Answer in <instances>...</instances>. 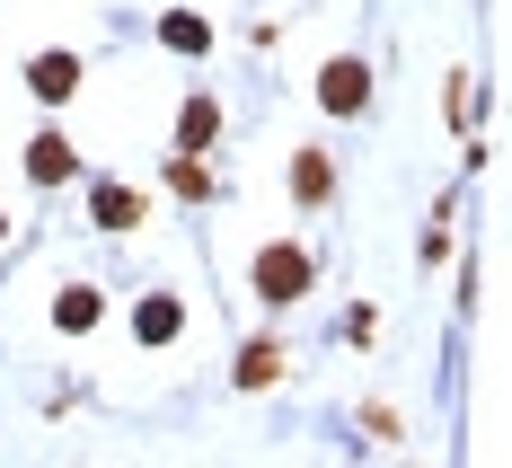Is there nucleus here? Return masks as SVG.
Wrapping results in <instances>:
<instances>
[{
	"instance_id": "obj_8",
	"label": "nucleus",
	"mask_w": 512,
	"mask_h": 468,
	"mask_svg": "<svg viewBox=\"0 0 512 468\" xmlns=\"http://www.w3.org/2000/svg\"><path fill=\"white\" fill-rule=\"evenodd\" d=\"M177 327H186V310H177L168 292H151V301L133 310V336H142V345H177Z\"/></svg>"
},
{
	"instance_id": "obj_13",
	"label": "nucleus",
	"mask_w": 512,
	"mask_h": 468,
	"mask_svg": "<svg viewBox=\"0 0 512 468\" xmlns=\"http://www.w3.org/2000/svg\"><path fill=\"white\" fill-rule=\"evenodd\" d=\"M362 433L371 442H398V407H362Z\"/></svg>"
},
{
	"instance_id": "obj_10",
	"label": "nucleus",
	"mask_w": 512,
	"mask_h": 468,
	"mask_svg": "<svg viewBox=\"0 0 512 468\" xmlns=\"http://www.w3.org/2000/svg\"><path fill=\"white\" fill-rule=\"evenodd\" d=\"M168 195H186V204H212V168H204V151H177V159H168Z\"/></svg>"
},
{
	"instance_id": "obj_5",
	"label": "nucleus",
	"mask_w": 512,
	"mask_h": 468,
	"mask_svg": "<svg viewBox=\"0 0 512 468\" xmlns=\"http://www.w3.org/2000/svg\"><path fill=\"white\" fill-rule=\"evenodd\" d=\"M159 45L195 62V53H212V18H204V9H168V18H159Z\"/></svg>"
},
{
	"instance_id": "obj_12",
	"label": "nucleus",
	"mask_w": 512,
	"mask_h": 468,
	"mask_svg": "<svg viewBox=\"0 0 512 468\" xmlns=\"http://www.w3.org/2000/svg\"><path fill=\"white\" fill-rule=\"evenodd\" d=\"M53 327H62V336H89V327H98V292H89V283H71V292L53 301Z\"/></svg>"
},
{
	"instance_id": "obj_7",
	"label": "nucleus",
	"mask_w": 512,
	"mask_h": 468,
	"mask_svg": "<svg viewBox=\"0 0 512 468\" xmlns=\"http://www.w3.org/2000/svg\"><path fill=\"white\" fill-rule=\"evenodd\" d=\"M71 168H80V159H71L62 133H36V142H27V177H36V186H62Z\"/></svg>"
},
{
	"instance_id": "obj_2",
	"label": "nucleus",
	"mask_w": 512,
	"mask_h": 468,
	"mask_svg": "<svg viewBox=\"0 0 512 468\" xmlns=\"http://www.w3.org/2000/svg\"><path fill=\"white\" fill-rule=\"evenodd\" d=\"M318 106H327V115H362V106H371V62H362V53H336V62L318 71Z\"/></svg>"
},
{
	"instance_id": "obj_6",
	"label": "nucleus",
	"mask_w": 512,
	"mask_h": 468,
	"mask_svg": "<svg viewBox=\"0 0 512 468\" xmlns=\"http://www.w3.org/2000/svg\"><path fill=\"white\" fill-rule=\"evenodd\" d=\"M212 142H221V106L195 89V98H186V115H177V151H212Z\"/></svg>"
},
{
	"instance_id": "obj_11",
	"label": "nucleus",
	"mask_w": 512,
	"mask_h": 468,
	"mask_svg": "<svg viewBox=\"0 0 512 468\" xmlns=\"http://www.w3.org/2000/svg\"><path fill=\"white\" fill-rule=\"evenodd\" d=\"M292 195H301V204H327V195H336V168H327V151H301V159H292Z\"/></svg>"
},
{
	"instance_id": "obj_1",
	"label": "nucleus",
	"mask_w": 512,
	"mask_h": 468,
	"mask_svg": "<svg viewBox=\"0 0 512 468\" xmlns=\"http://www.w3.org/2000/svg\"><path fill=\"white\" fill-rule=\"evenodd\" d=\"M309 274H318V265H309V248H292V239L256 248V265H248V283H256V301H265V310H292V301L309 292Z\"/></svg>"
},
{
	"instance_id": "obj_14",
	"label": "nucleus",
	"mask_w": 512,
	"mask_h": 468,
	"mask_svg": "<svg viewBox=\"0 0 512 468\" xmlns=\"http://www.w3.org/2000/svg\"><path fill=\"white\" fill-rule=\"evenodd\" d=\"M0 239H9V212H0Z\"/></svg>"
},
{
	"instance_id": "obj_4",
	"label": "nucleus",
	"mask_w": 512,
	"mask_h": 468,
	"mask_svg": "<svg viewBox=\"0 0 512 468\" xmlns=\"http://www.w3.org/2000/svg\"><path fill=\"white\" fill-rule=\"evenodd\" d=\"M89 221H98V230H142V195L115 186V177H98V186H89Z\"/></svg>"
},
{
	"instance_id": "obj_3",
	"label": "nucleus",
	"mask_w": 512,
	"mask_h": 468,
	"mask_svg": "<svg viewBox=\"0 0 512 468\" xmlns=\"http://www.w3.org/2000/svg\"><path fill=\"white\" fill-rule=\"evenodd\" d=\"M27 89L45 106H71L80 98V53H36V62H27Z\"/></svg>"
},
{
	"instance_id": "obj_9",
	"label": "nucleus",
	"mask_w": 512,
	"mask_h": 468,
	"mask_svg": "<svg viewBox=\"0 0 512 468\" xmlns=\"http://www.w3.org/2000/svg\"><path fill=\"white\" fill-rule=\"evenodd\" d=\"M283 363H292V354H283L274 336H256L248 354H239V389H274V380H283Z\"/></svg>"
}]
</instances>
